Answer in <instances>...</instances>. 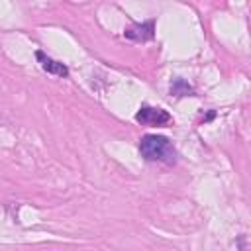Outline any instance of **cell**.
<instances>
[{"label":"cell","instance_id":"obj_4","mask_svg":"<svg viewBox=\"0 0 251 251\" xmlns=\"http://www.w3.org/2000/svg\"><path fill=\"white\" fill-rule=\"evenodd\" d=\"M35 57H37V61H39V65H41L43 71H47V73H51V75H55V76H69V69H67L63 63H59V61L47 57L43 51H37Z\"/></svg>","mask_w":251,"mask_h":251},{"label":"cell","instance_id":"obj_5","mask_svg":"<svg viewBox=\"0 0 251 251\" xmlns=\"http://www.w3.org/2000/svg\"><path fill=\"white\" fill-rule=\"evenodd\" d=\"M171 94H175V96H192L194 88L184 78H175L173 84H171Z\"/></svg>","mask_w":251,"mask_h":251},{"label":"cell","instance_id":"obj_3","mask_svg":"<svg viewBox=\"0 0 251 251\" xmlns=\"http://www.w3.org/2000/svg\"><path fill=\"white\" fill-rule=\"evenodd\" d=\"M124 35H126L127 39H133V41H149V39H153V35H155V24H153V22L133 24V25H129V27L124 31Z\"/></svg>","mask_w":251,"mask_h":251},{"label":"cell","instance_id":"obj_1","mask_svg":"<svg viewBox=\"0 0 251 251\" xmlns=\"http://www.w3.org/2000/svg\"><path fill=\"white\" fill-rule=\"evenodd\" d=\"M139 151L147 161H153V163L173 165L176 161V151L165 135H153V133L143 135L139 141Z\"/></svg>","mask_w":251,"mask_h":251},{"label":"cell","instance_id":"obj_2","mask_svg":"<svg viewBox=\"0 0 251 251\" xmlns=\"http://www.w3.org/2000/svg\"><path fill=\"white\" fill-rule=\"evenodd\" d=\"M135 120L139 124H149V126H165L169 124L173 118L169 112H165L163 108H153V106H141L135 114Z\"/></svg>","mask_w":251,"mask_h":251}]
</instances>
